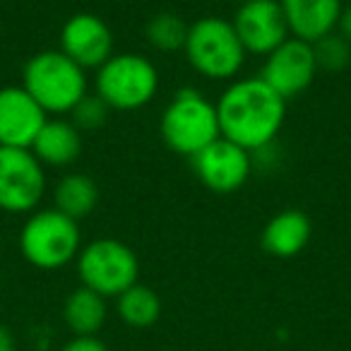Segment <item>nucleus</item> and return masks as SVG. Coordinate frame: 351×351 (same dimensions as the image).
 I'll return each instance as SVG.
<instances>
[{"label":"nucleus","mask_w":351,"mask_h":351,"mask_svg":"<svg viewBox=\"0 0 351 351\" xmlns=\"http://www.w3.org/2000/svg\"><path fill=\"white\" fill-rule=\"evenodd\" d=\"M231 25L245 53L263 56V58L291 36L279 0H245L239 5Z\"/></svg>","instance_id":"nucleus-11"},{"label":"nucleus","mask_w":351,"mask_h":351,"mask_svg":"<svg viewBox=\"0 0 351 351\" xmlns=\"http://www.w3.org/2000/svg\"><path fill=\"white\" fill-rule=\"evenodd\" d=\"M289 25V34L306 44L332 34L339 27L341 0H279Z\"/></svg>","instance_id":"nucleus-14"},{"label":"nucleus","mask_w":351,"mask_h":351,"mask_svg":"<svg viewBox=\"0 0 351 351\" xmlns=\"http://www.w3.org/2000/svg\"><path fill=\"white\" fill-rule=\"evenodd\" d=\"M20 250L34 267L58 269L77 260L82 250V234L77 221L60 215L56 207L34 210L22 226Z\"/></svg>","instance_id":"nucleus-5"},{"label":"nucleus","mask_w":351,"mask_h":351,"mask_svg":"<svg viewBox=\"0 0 351 351\" xmlns=\"http://www.w3.org/2000/svg\"><path fill=\"white\" fill-rule=\"evenodd\" d=\"M188 27L176 12H156L145 25V39L154 51L161 53H173L183 51L188 39Z\"/></svg>","instance_id":"nucleus-20"},{"label":"nucleus","mask_w":351,"mask_h":351,"mask_svg":"<svg viewBox=\"0 0 351 351\" xmlns=\"http://www.w3.org/2000/svg\"><path fill=\"white\" fill-rule=\"evenodd\" d=\"M317 73H320V70H317L313 46L301 39L289 36L282 46H277L272 53L265 56L260 77H263L284 101H289V99L306 92L313 84Z\"/></svg>","instance_id":"nucleus-10"},{"label":"nucleus","mask_w":351,"mask_h":351,"mask_svg":"<svg viewBox=\"0 0 351 351\" xmlns=\"http://www.w3.org/2000/svg\"><path fill=\"white\" fill-rule=\"evenodd\" d=\"M118 315L130 327H152L161 315V298L145 284H132L118 296Z\"/></svg>","instance_id":"nucleus-19"},{"label":"nucleus","mask_w":351,"mask_h":351,"mask_svg":"<svg viewBox=\"0 0 351 351\" xmlns=\"http://www.w3.org/2000/svg\"><path fill=\"white\" fill-rule=\"evenodd\" d=\"M63 351H108V349L97 337H75L73 341H68L63 346Z\"/></svg>","instance_id":"nucleus-23"},{"label":"nucleus","mask_w":351,"mask_h":351,"mask_svg":"<svg viewBox=\"0 0 351 351\" xmlns=\"http://www.w3.org/2000/svg\"><path fill=\"white\" fill-rule=\"evenodd\" d=\"M313 236V221L301 210H284L265 224L260 243L272 258H296Z\"/></svg>","instance_id":"nucleus-15"},{"label":"nucleus","mask_w":351,"mask_h":351,"mask_svg":"<svg viewBox=\"0 0 351 351\" xmlns=\"http://www.w3.org/2000/svg\"><path fill=\"white\" fill-rule=\"evenodd\" d=\"M231 3H239V5H241V3H245V0H231Z\"/></svg>","instance_id":"nucleus-26"},{"label":"nucleus","mask_w":351,"mask_h":351,"mask_svg":"<svg viewBox=\"0 0 351 351\" xmlns=\"http://www.w3.org/2000/svg\"><path fill=\"white\" fill-rule=\"evenodd\" d=\"M63 317L75 337H94L106 322V298L87 287L75 289L63 306Z\"/></svg>","instance_id":"nucleus-18"},{"label":"nucleus","mask_w":351,"mask_h":351,"mask_svg":"<svg viewBox=\"0 0 351 351\" xmlns=\"http://www.w3.org/2000/svg\"><path fill=\"white\" fill-rule=\"evenodd\" d=\"M29 149L44 166L65 169L82 154V132L70 123V118H49Z\"/></svg>","instance_id":"nucleus-16"},{"label":"nucleus","mask_w":351,"mask_h":351,"mask_svg":"<svg viewBox=\"0 0 351 351\" xmlns=\"http://www.w3.org/2000/svg\"><path fill=\"white\" fill-rule=\"evenodd\" d=\"M311 46L315 53L317 70H322V73H341L351 63V44L339 32H332Z\"/></svg>","instance_id":"nucleus-21"},{"label":"nucleus","mask_w":351,"mask_h":351,"mask_svg":"<svg viewBox=\"0 0 351 351\" xmlns=\"http://www.w3.org/2000/svg\"><path fill=\"white\" fill-rule=\"evenodd\" d=\"M77 274L82 287L99 296H121L137 284L140 260L128 243L118 239H97L87 243L77 255Z\"/></svg>","instance_id":"nucleus-7"},{"label":"nucleus","mask_w":351,"mask_h":351,"mask_svg":"<svg viewBox=\"0 0 351 351\" xmlns=\"http://www.w3.org/2000/svg\"><path fill=\"white\" fill-rule=\"evenodd\" d=\"M60 51L82 70H99L113 56L111 27L92 12H77L60 29Z\"/></svg>","instance_id":"nucleus-12"},{"label":"nucleus","mask_w":351,"mask_h":351,"mask_svg":"<svg viewBox=\"0 0 351 351\" xmlns=\"http://www.w3.org/2000/svg\"><path fill=\"white\" fill-rule=\"evenodd\" d=\"M46 121L49 113L22 84L0 89V147L29 149Z\"/></svg>","instance_id":"nucleus-13"},{"label":"nucleus","mask_w":351,"mask_h":351,"mask_svg":"<svg viewBox=\"0 0 351 351\" xmlns=\"http://www.w3.org/2000/svg\"><path fill=\"white\" fill-rule=\"evenodd\" d=\"M94 87L111 111H135L154 99L159 89V73L145 56L113 53L97 70Z\"/></svg>","instance_id":"nucleus-6"},{"label":"nucleus","mask_w":351,"mask_h":351,"mask_svg":"<svg viewBox=\"0 0 351 351\" xmlns=\"http://www.w3.org/2000/svg\"><path fill=\"white\" fill-rule=\"evenodd\" d=\"M108 113H111L108 104L94 92V94H87V97L80 99L77 106L68 113V118H70V123L84 135V132H94V130H99V128L106 125Z\"/></svg>","instance_id":"nucleus-22"},{"label":"nucleus","mask_w":351,"mask_h":351,"mask_svg":"<svg viewBox=\"0 0 351 351\" xmlns=\"http://www.w3.org/2000/svg\"><path fill=\"white\" fill-rule=\"evenodd\" d=\"M183 53L195 73L207 80H217V82L234 80L248 56L231 20L215 15L200 17L188 27Z\"/></svg>","instance_id":"nucleus-4"},{"label":"nucleus","mask_w":351,"mask_h":351,"mask_svg":"<svg viewBox=\"0 0 351 351\" xmlns=\"http://www.w3.org/2000/svg\"><path fill=\"white\" fill-rule=\"evenodd\" d=\"M337 32H339V34L344 36V39L351 44V5H349V8H344V10H341L339 27H337Z\"/></svg>","instance_id":"nucleus-24"},{"label":"nucleus","mask_w":351,"mask_h":351,"mask_svg":"<svg viewBox=\"0 0 351 351\" xmlns=\"http://www.w3.org/2000/svg\"><path fill=\"white\" fill-rule=\"evenodd\" d=\"M97 202L99 186L87 173H65L53 186V207L75 221L87 219Z\"/></svg>","instance_id":"nucleus-17"},{"label":"nucleus","mask_w":351,"mask_h":351,"mask_svg":"<svg viewBox=\"0 0 351 351\" xmlns=\"http://www.w3.org/2000/svg\"><path fill=\"white\" fill-rule=\"evenodd\" d=\"M159 130L171 152L193 159L221 137L217 104L197 89H181L161 113Z\"/></svg>","instance_id":"nucleus-3"},{"label":"nucleus","mask_w":351,"mask_h":351,"mask_svg":"<svg viewBox=\"0 0 351 351\" xmlns=\"http://www.w3.org/2000/svg\"><path fill=\"white\" fill-rule=\"evenodd\" d=\"M0 351H15V337H12L10 327L0 322Z\"/></svg>","instance_id":"nucleus-25"},{"label":"nucleus","mask_w":351,"mask_h":351,"mask_svg":"<svg viewBox=\"0 0 351 351\" xmlns=\"http://www.w3.org/2000/svg\"><path fill=\"white\" fill-rule=\"evenodd\" d=\"M22 87L49 116H68L87 97V70L70 60L63 51H41L25 65Z\"/></svg>","instance_id":"nucleus-2"},{"label":"nucleus","mask_w":351,"mask_h":351,"mask_svg":"<svg viewBox=\"0 0 351 351\" xmlns=\"http://www.w3.org/2000/svg\"><path fill=\"white\" fill-rule=\"evenodd\" d=\"M193 169L207 191L217 195H231L248 183L253 173V156L248 149L219 137L193 156Z\"/></svg>","instance_id":"nucleus-9"},{"label":"nucleus","mask_w":351,"mask_h":351,"mask_svg":"<svg viewBox=\"0 0 351 351\" xmlns=\"http://www.w3.org/2000/svg\"><path fill=\"white\" fill-rule=\"evenodd\" d=\"M221 137L250 154L279 135L287 118V101L263 77L236 80L217 101Z\"/></svg>","instance_id":"nucleus-1"},{"label":"nucleus","mask_w":351,"mask_h":351,"mask_svg":"<svg viewBox=\"0 0 351 351\" xmlns=\"http://www.w3.org/2000/svg\"><path fill=\"white\" fill-rule=\"evenodd\" d=\"M46 193V166L32 149L0 147V210L32 215Z\"/></svg>","instance_id":"nucleus-8"}]
</instances>
